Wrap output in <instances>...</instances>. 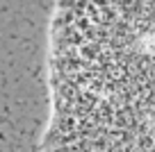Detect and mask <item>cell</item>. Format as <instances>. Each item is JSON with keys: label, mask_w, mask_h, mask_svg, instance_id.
<instances>
[{"label": "cell", "mask_w": 155, "mask_h": 152, "mask_svg": "<svg viewBox=\"0 0 155 152\" xmlns=\"http://www.w3.org/2000/svg\"><path fill=\"white\" fill-rule=\"evenodd\" d=\"M48 77L44 152H155V0H59Z\"/></svg>", "instance_id": "1"}]
</instances>
